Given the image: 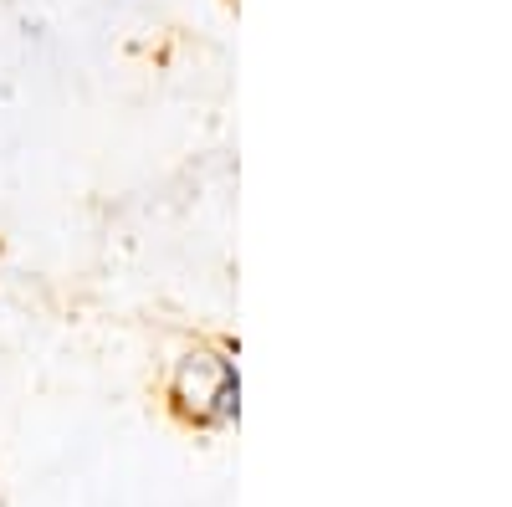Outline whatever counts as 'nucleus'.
<instances>
[{"instance_id": "nucleus-1", "label": "nucleus", "mask_w": 512, "mask_h": 507, "mask_svg": "<svg viewBox=\"0 0 512 507\" xmlns=\"http://www.w3.org/2000/svg\"><path fill=\"white\" fill-rule=\"evenodd\" d=\"M236 369L231 359H210V354H190L175 374V400L190 420L200 426H226L236 415Z\"/></svg>"}]
</instances>
